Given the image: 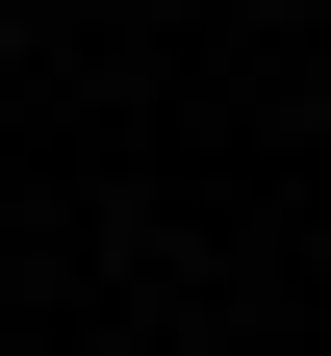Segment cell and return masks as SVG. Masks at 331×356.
Returning a JSON list of instances; mask_svg holds the SVG:
<instances>
[]
</instances>
